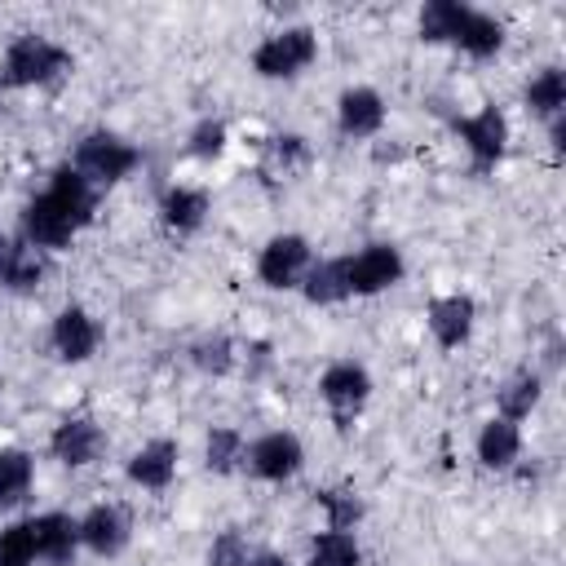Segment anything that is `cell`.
Returning <instances> with one entry per match:
<instances>
[{
    "label": "cell",
    "mask_w": 566,
    "mask_h": 566,
    "mask_svg": "<svg viewBox=\"0 0 566 566\" xmlns=\"http://www.w3.org/2000/svg\"><path fill=\"white\" fill-rule=\"evenodd\" d=\"M75 57L62 40L44 31H22L0 53V88H49L62 75H71Z\"/></svg>",
    "instance_id": "cell-1"
},
{
    "label": "cell",
    "mask_w": 566,
    "mask_h": 566,
    "mask_svg": "<svg viewBox=\"0 0 566 566\" xmlns=\"http://www.w3.org/2000/svg\"><path fill=\"white\" fill-rule=\"evenodd\" d=\"M66 164H71L88 186L106 190V186L128 181V177L142 168V146L128 142V137H119V133H111V128H93V133H84V137L71 146V159H66Z\"/></svg>",
    "instance_id": "cell-2"
},
{
    "label": "cell",
    "mask_w": 566,
    "mask_h": 566,
    "mask_svg": "<svg viewBox=\"0 0 566 566\" xmlns=\"http://www.w3.org/2000/svg\"><path fill=\"white\" fill-rule=\"evenodd\" d=\"M314 62H318V31L305 27V22H292V27H279V31L261 35L256 49L248 53L252 75H256V80H270V84L296 80V75H305Z\"/></svg>",
    "instance_id": "cell-3"
},
{
    "label": "cell",
    "mask_w": 566,
    "mask_h": 566,
    "mask_svg": "<svg viewBox=\"0 0 566 566\" xmlns=\"http://www.w3.org/2000/svg\"><path fill=\"white\" fill-rule=\"evenodd\" d=\"M451 128H455V137H460V146H464V155L473 159L478 172H491V168L504 164L509 142H513V124L495 102H486V106H478L469 115H455Z\"/></svg>",
    "instance_id": "cell-4"
},
{
    "label": "cell",
    "mask_w": 566,
    "mask_h": 566,
    "mask_svg": "<svg viewBox=\"0 0 566 566\" xmlns=\"http://www.w3.org/2000/svg\"><path fill=\"white\" fill-rule=\"evenodd\" d=\"M310 265H314V243L301 230H279L256 252V283L270 292H296Z\"/></svg>",
    "instance_id": "cell-5"
},
{
    "label": "cell",
    "mask_w": 566,
    "mask_h": 566,
    "mask_svg": "<svg viewBox=\"0 0 566 566\" xmlns=\"http://www.w3.org/2000/svg\"><path fill=\"white\" fill-rule=\"evenodd\" d=\"M345 287L354 296H380L407 279V256L394 243H363L358 252H345Z\"/></svg>",
    "instance_id": "cell-6"
},
{
    "label": "cell",
    "mask_w": 566,
    "mask_h": 566,
    "mask_svg": "<svg viewBox=\"0 0 566 566\" xmlns=\"http://www.w3.org/2000/svg\"><path fill=\"white\" fill-rule=\"evenodd\" d=\"M371 389H376L371 371L363 363H354V358H336V363H327L318 371V398H323V407L332 411V420L340 429L371 402Z\"/></svg>",
    "instance_id": "cell-7"
},
{
    "label": "cell",
    "mask_w": 566,
    "mask_h": 566,
    "mask_svg": "<svg viewBox=\"0 0 566 566\" xmlns=\"http://www.w3.org/2000/svg\"><path fill=\"white\" fill-rule=\"evenodd\" d=\"M243 469L256 478V482H292L301 469H305V442L292 433V429H265L248 442L243 451Z\"/></svg>",
    "instance_id": "cell-8"
},
{
    "label": "cell",
    "mask_w": 566,
    "mask_h": 566,
    "mask_svg": "<svg viewBox=\"0 0 566 566\" xmlns=\"http://www.w3.org/2000/svg\"><path fill=\"white\" fill-rule=\"evenodd\" d=\"M102 340H106V332H102L97 314L84 310V305H75V301L62 305V310L49 318V349H53L62 363H71V367L88 363V358L102 349Z\"/></svg>",
    "instance_id": "cell-9"
},
{
    "label": "cell",
    "mask_w": 566,
    "mask_h": 566,
    "mask_svg": "<svg viewBox=\"0 0 566 566\" xmlns=\"http://www.w3.org/2000/svg\"><path fill=\"white\" fill-rule=\"evenodd\" d=\"M75 526H80V548L93 553V557H106V562L119 557V553L133 544V517H128V509L115 504V500L88 504V509L75 517Z\"/></svg>",
    "instance_id": "cell-10"
},
{
    "label": "cell",
    "mask_w": 566,
    "mask_h": 566,
    "mask_svg": "<svg viewBox=\"0 0 566 566\" xmlns=\"http://www.w3.org/2000/svg\"><path fill=\"white\" fill-rule=\"evenodd\" d=\"M385 119H389V106H385V93L371 88V84H345L336 93V133L349 137V142H371L385 133Z\"/></svg>",
    "instance_id": "cell-11"
},
{
    "label": "cell",
    "mask_w": 566,
    "mask_h": 566,
    "mask_svg": "<svg viewBox=\"0 0 566 566\" xmlns=\"http://www.w3.org/2000/svg\"><path fill=\"white\" fill-rule=\"evenodd\" d=\"M18 234H22L35 252H44V256H49V252H66V248L75 243V234H80V230H75V221H71V217H66V212H62V208L40 190V195H31V199L22 203Z\"/></svg>",
    "instance_id": "cell-12"
},
{
    "label": "cell",
    "mask_w": 566,
    "mask_h": 566,
    "mask_svg": "<svg viewBox=\"0 0 566 566\" xmlns=\"http://www.w3.org/2000/svg\"><path fill=\"white\" fill-rule=\"evenodd\" d=\"M102 451H106V429L93 416H62L49 429V455L62 469H88L102 460Z\"/></svg>",
    "instance_id": "cell-13"
},
{
    "label": "cell",
    "mask_w": 566,
    "mask_h": 566,
    "mask_svg": "<svg viewBox=\"0 0 566 566\" xmlns=\"http://www.w3.org/2000/svg\"><path fill=\"white\" fill-rule=\"evenodd\" d=\"M424 327L438 349H460L478 327V301L469 292H438L424 305Z\"/></svg>",
    "instance_id": "cell-14"
},
{
    "label": "cell",
    "mask_w": 566,
    "mask_h": 566,
    "mask_svg": "<svg viewBox=\"0 0 566 566\" xmlns=\"http://www.w3.org/2000/svg\"><path fill=\"white\" fill-rule=\"evenodd\" d=\"M177 469H181V442L177 438H150L124 460V478L150 495L168 491L177 482Z\"/></svg>",
    "instance_id": "cell-15"
},
{
    "label": "cell",
    "mask_w": 566,
    "mask_h": 566,
    "mask_svg": "<svg viewBox=\"0 0 566 566\" xmlns=\"http://www.w3.org/2000/svg\"><path fill=\"white\" fill-rule=\"evenodd\" d=\"M44 279H49V256L35 252L22 234L0 230V292L31 296L44 287Z\"/></svg>",
    "instance_id": "cell-16"
},
{
    "label": "cell",
    "mask_w": 566,
    "mask_h": 566,
    "mask_svg": "<svg viewBox=\"0 0 566 566\" xmlns=\"http://www.w3.org/2000/svg\"><path fill=\"white\" fill-rule=\"evenodd\" d=\"M155 212H159V226H164L168 234L190 239V234H199V230H203V221H208V212H212V195H208L203 186L172 181V186H164V195H159Z\"/></svg>",
    "instance_id": "cell-17"
},
{
    "label": "cell",
    "mask_w": 566,
    "mask_h": 566,
    "mask_svg": "<svg viewBox=\"0 0 566 566\" xmlns=\"http://www.w3.org/2000/svg\"><path fill=\"white\" fill-rule=\"evenodd\" d=\"M522 451H526V433H522V424H513V420H504V416H486V420L478 424V433H473V460H478L486 473H509V469H517Z\"/></svg>",
    "instance_id": "cell-18"
},
{
    "label": "cell",
    "mask_w": 566,
    "mask_h": 566,
    "mask_svg": "<svg viewBox=\"0 0 566 566\" xmlns=\"http://www.w3.org/2000/svg\"><path fill=\"white\" fill-rule=\"evenodd\" d=\"M31 539H35V562L44 566H71L75 553H80V526L71 513L62 509H44V513H31Z\"/></svg>",
    "instance_id": "cell-19"
},
{
    "label": "cell",
    "mask_w": 566,
    "mask_h": 566,
    "mask_svg": "<svg viewBox=\"0 0 566 566\" xmlns=\"http://www.w3.org/2000/svg\"><path fill=\"white\" fill-rule=\"evenodd\" d=\"M44 195L75 221V230H84L93 217H97V199H102V190L97 186H88L71 164H57L53 172H49V181H44Z\"/></svg>",
    "instance_id": "cell-20"
},
{
    "label": "cell",
    "mask_w": 566,
    "mask_h": 566,
    "mask_svg": "<svg viewBox=\"0 0 566 566\" xmlns=\"http://www.w3.org/2000/svg\"><path fill=\"white\" fill-rule=\"evenodd\" d=\"M504 40H509V31H504V22L495 18V13H486V9H464V22H460V31H455V49L464 53V57H473V62H486V57H495L500 49H504Z\"/></svg>",
    "instance_id": "cell-21"
},
{
    "label": "cell",
    "mask_w": 566,
    "mask_h": 566,
    "mask_svg": "<svg viewBox=\"0 0 566 566\" xmlns=\"http://www.w3.org/2000/svg\"><path fill=\"white\" fill-rule=\"evenodd\" d=\"M314 310H327V305H345L349 301V287H345V261L340 256H314V265L305 270L301 287H296Z\"/></svg>",
    "instance_id": "cell-22"
},
{
    "label": "cell",
    "mask_w": 566,
    "mask_h": 566,
    "mask_svg": "<svg viewBox=\"0 0 566 566\" xmlns=\"http://www.w3.org/2000/svg\"><path fill=\"white\" fill-rule=\"evenodd\" d=\"M522 102H526V111H531L535 119H544V124L557 119V115H566V71H562L557 62L539 66V71L526 80Z\"/></svg>",
    "instance_id": "cell-23"
},
{
    "label": "cell",
    "mask_w": 566,
    "mask_h": 566,
    "mask_svg": "<svg viewBox=\"0 0 566 566\" xmlns=\"http://www.w3.org/2000/svg\"><path fill=\"white\" fill-rule=\"evenodd\" d=\"M539 402H544V376L531 371V367H522V371H513V376L500 385V394H495V416L522 424V420H531V411H535Z\"/></svg>",
    "instance_id": "cell-24"
},
{
    "label": "cell",
    "mask_w": 566,
    "mask_h": 566,
    "mask_svg": "<svg viewBox=\"0 0 566 566\" xmlns=\"http://www.w3.org/2000/svg\"><path fill=\"white\" fill-rule=\"evenodd\" d=\"M35 486V455L27 447H0V513L18 509Z\"/></svg>",
    "instance_id": "cell-25"
},
{
    "label": "cell",
    "mask_w": 566,
    "mask_h": 566,
    "mask_svg": "<svg viewBox=\"0 0 566 566\" xmlns=\"http://www.w3.org/2000/svg\"><path fill=\"white\" fill-rule=\"evenodd\" d=\"M243 451H248V438H243V429H234V424H212V429L203 433V464H208V473H217V478L239 473V469H243Z\"/></svg>",
    "instance_id": "cell-26"
},
{
    "label": "cell",
    "mask_w": 566,
    "mask_h": 566,
    "mask_svg": "<svg viewBox=\"0 0 566 566\" xmlns=\"http://www.w3.org/2000/svg\"><path fill=\"white\" fill-rule=\"evenodd\" d=\"M301 566H363V544L354 531H318Z\"/></svg>",
    "instance_id": "cell-27"
},
{
    "label": "cell",
    "mask_w": 566,
    "mask_h": 566,
    "mask_svg": "<svg viewBox=\"0 0 566 566\" xmlns=\"http://www.w3.org/2000/svg\"><path fill=\"white\" fill-rule=\"evenodd\" d=\"M464 0H429L420 13H416V31L424 44H451L460 22H464Z\"/></svg>",
    "instance_id": "cell-28"
},
{
    "label": "cell",
    "mask_w": 566,
    "mask_h": 566,
    "mask_svg": "<svg viewBox=\"0 0 566 566\" xmlns=\"http://www.w3.org/2000/svg\"><path fill=\"white\" fill-rule=\"evenodd\" d=\"M239 345L226 336V332H212V336H199L195 345H190V363L203 371V376H212V380H221V376H230L234 367H239Z\"/></svg>",
    "instance_id": "cell-29"
},
{
    "label": "cell",
    "mask_w": 566,
    "mask_h": 566,
    "mask_svg": "<svg viewBox=\"0 0 566 566\" xmlns=\"http://www.w3.org/2000/svg\"><path fill=\"white\" fill-rule=\"evenodd\" d=\"M318 509H323V531H358V522L367 517L363 495L349 491V486H327V491H318Z\"/></svg>",
    "instance_id": "cell-30"
},
{
    "label": "cell",
    "mask_w": 566,
    "mask_h": 566,
    "mask_svg": "<svg viewBox=\"0 0 566 566\" xmlns=\"http://www.w3.org/2000/svg\"><path fill=\"white\" fill-rule=\"evenodd\" d=\"M226 150H230V128H226V119L203 115V119L190 124V133H186V155H190V159L217 164Z\"/></svg>",
    "instance_id": "cell-31"
},
{
    "label": "cell",
    "mask_w": 566,
    "mask_h": 566,
    "mask_svg": "<svg viewBox=\"0 0 566 566\" xmlns=\"http://www.w3.org/2000/svg\"><path fill=\"white\" fill-rule=\"evenodd\" d=\"M0 566H35V539L27 517L0 526Z\"/></svg>",
    "instance_id": "cell-32"
},
{
    "label": "cell",
    "mask_w": 566,
    "mask_h": 566,
    "mask_svg": "<svg viewBox=\"0 0 566 566\" xmlns=\"http://www.w3.org/2000/svg\"><path fill=\"white\" fill-rule=\"evenodd\" d=\"M248 553H252L248 535H243L239 526H226V531H217V535L208 539L203 566H243V562H248Z\"/></svg>",
    "instance_id": "cell-33"
},
{
    "label": "cell",
    "mask_w": 566,
    "mask_h": 566,
    "mask_svg": "<svg viewBox=\"0 0 566 566\" xmlns=\"http://www.w3.org/2000/svg\"><path fill=\"white\" fill-rule=\"evenodd\" d=\"M265 155H270L274 168L292 172V168H301L310 159V142L301 133H274V137H265Z\"/></svg>",
    "instance_id": "cell-34"
},
{
    "label": "cell",
    "mask_w": 566,
    "mask_h": 566,
    "mask_svg": "<svg viewBox=\"0 0 566 566\" xmlns=\"http://www.w3.org/2000/svg\"><path fill=\"white\" fill-rule=\"evenodd\" d=\"M243 566H292V562H287V553H279V548H252Z\"/></svg>",
    "instance_id": "cell-35"
},
{
    "label": "cell",
    "mask_w": 566,
    "mask_h": 566,
    "mask_svg": "<svg viewBox=\"0 0 566 566\" xmlns=\"http://www.w3.org/2000/svg\"><path fill=\"white\" fill-rule=\"evenodd\" d=\"M548 146H553V155H562V150H566V115L548 119Z\"/></svg>",
    "instance_id": "cell-36"
},
{
    "label": "cell",
    "mask_w": 566,
    "mask_h": 566,
    "mask_svg": "<svg viewBox=\"0 0 566 566\" xmlns=\"http://www.w3.org/2000/svg\"><path fill=\"white\" fill-rule=\"evenodd\" d=\"M0 407H4V380H0Z\"/></svg>",
    "instance_id": "cell-37"
}]
</instances>
